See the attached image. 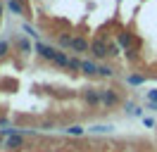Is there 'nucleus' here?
Listing matches in <instances>:
<instances>
[{"instance_id":"1","label":"nucleus","mask_w":157,"mask_h":152,"mask_svg":"<svg viewBox=\"0 0 157 152\" xmlns=\"http://www.w3.org/2000/svg\"><path fill=\"white\" fill-rule=\"evenodd\" d=\"M121 102V97L114 88H100V104L107 107V109H114L117 104Z\"/></svg>"},{"instance_id":"2","label":"nucleus","mask_w":157,"mask_h":152,"mask_svg":"<svg viewBox=\"0 0 157 152\" xmlns=\"http://www.w3.org/2000/svg\"><path fill=\"white\" fill-rule=\"evenodd\" d=\"M90 52L98 57V59H102V57H107V55H109V45L102 40V38H95V40L90 43Z\"/></svg>"},{"instance_id":"3","label":"nucleus","mask_w":157,"mask_h":152,"mask_svg":"<svg viewBox=\"0 0 157 152\" xmlns=\"http://www.w3.org/2000/svg\"><path fill=\"white\" fill-rule=\"evenodd\" d=\"M36 50H38V55L43 57V59H50V62H55V59H57V55H59V50L45 45V43H38V45H36Z\"/></svg>"},{"instance_id":"4","label":"nucleus","mask_w":157,"mask_h":152,"mask_svg":"<svg viewBox=\"0 0 157 152\" xmlns=\"http://www.w3.org/2000/svg\"><path fill=\"white\" fill-rule=\"evenodd\" d=\"M83 100L88 107H98L100 104V88H86L83 90Z\"/></svg>"},{"instance_id":"5","label":"nucleus","mask_w":157,"mask_h":152,"mask_svg":"<svg viewBox=\"0 0 157 152\" xmlns=\"http://www.w3.org/2000/svg\"><path fill=\"white\" fill-rule=\"evenodd\" d=\"M88 40L83 36H74L71 38V50H76V52H88Z\"/></svg>"},{"instance_id":"6","label":"nucleus","mask_w":157,"mask_h":152,"mask_svg":"<svg viewBox=\"0 0 157 152\" xmlns=\"http://www.w3.org/2000/svg\"><path fill=\"white\" fill-rule=\"evenodd\" d=\"M7 147L10 150H21L24 147V135L21 133H12L10 138H7Z\"/></svg>"},{"instance_id":"7","label":"nucleus","mask_w":157,"mask_h":152,"mask_svg":"<svg viewBox=\"0 0 157 152\" xmlns=\"http://www.w3.org/2000/svg\"><path fill=\"white\" fill-rule=\"evenodd\" d=\"M81 71L86 76H93V74H98V66L93 64V62H81Z\"/></svg>"},{"instance_id":"8","label":"nucleus","mask_w":157,"mask_h":152,"mask_svg":"<svg viewBox=\"0 0 157 152\" xmlns=\"http://www.w3.org/2000/svg\"><path fill=\"white\" fill-rule=\"evenodd\" d=\"M119 45H124V48L131 50V45H133V36H131V33H121V36H119Z\"/></svg>"},{"instance_id":"9","label":"nucleus","mask_w":157,"mask_h":152,"mask_svg":"<svg viewBox=\"0 0 157 152\" xmlns=\"http://www.w3.org/2000/svg\"><path fill=\"white\" fill-rule=\"evenodd\" d=\"M98 74L105 76V78H112V76H114V69H112V66H98Z\"/></svg>"},{"instance_id":"10","label":"nucleus","mask_w":157,"mask_h":152,"mask_svg":"<svg viewBox=\"0 0 157 152\" xmlns=\"http://www.w3.org/2000/svg\"><path fill=\"white\" fill-rule=\"evenodd\" d=\"M10 10L14 12V14H21V12H24V7H21L19 0H10Z\"/></svg>"},{"instance_id":"11","label":"nucleus","mask_w":157,"mask_h":152,"mask_svg":"<svg viewBox=\"0 0 157 152\" xmlns=\"http://www.w3.org/2000/svg\"><path fill=\"white\" fill-rule=\"evenodd\" d=\"M59 48H71V36L62 33V36H59Z\"/></svg>"},{"instance_id":"12","label":"nucleus","mask_w":157,"mask_h":152,"mask_svg":"<svg viewBox=\"0 0 157 152\" xmlns=\"http://www.w3.org/2000/svg\"><path fill=\"white\" fill-rule=\"evenodd\" d=\"M67 133L69 135H83V126H69Z\"/></svg>"},{"instance_id":"13","label":"nucleus","mask_w":157,"mask_h":152,"mask_svg":"<svg viewBox=\"0 0 157 152\" xmlns=\"http://www.w3.org/2000/svg\"><path fill=\"white\" fill-rule=\"evenodd\" d=\"M143 81H145V76H128V83H143Z\"/></svg>"},{"instance_id":"14","label":"nucleus","mask_w":157,"mask_h":152,"mask_svg":"<svg viewBox=\"0 0 157 152\" xmlns=\"http://www.w3.org/2000/svg\"><path fill=\"white\" fill-rule=\"evenodd\" d=\"M7 48H10V45H7V40H0V57L7 55Z\"/></svg>"},{"instance_id":"15","label":"nucleus","mask_w":157,"mask_h":152,"mask_svg":"<svg viewBox=\"0 0 157 152\" xmlns=\"http://www.w3.org/2000/svg\"><path fill=\"white\" fill-rule=\"evenodd\" d=\"M69 69H74V71H76V69H81V62H78V59H74V57H71V62H69Z\"/></svg>"},{"instance_id":"16","label":"nucleus","mask_w":157,"mask_h":152,"mask_svg":"<svg viewBox=\"0 0 157 152\" xmlns=\"http://www.w3.org/2000/svg\"><path fill=\"white\" fill-rule=\"evenodd\" d=\"M19 48H21V52H29V50H31L29 40H19Z\"/></svg>"},{"instance_id":"17","label":"nucleus","mask_w":157,"mask_h":152,"mask_svg":"<svg viewBox=\"0 0 157 152\" xmlns=\"http://www.w3.org/2000/svg\"><path fill=\"white\" fill-rule=\"evenodd\" d=\"M93 131H98V133H105V131H112V126H95Z\"/></svg>"},{"instance_id":"18","label":"nucleus","mask_w":157,"mask_h":152,"mask_svg":"<svg viewBox=\"0 0 157 152\" xmlns=\"http://www.w3.org/2000/svg\"><path fill=\"white\" fill-rule=\"evenodd\" d=\"M147 97H150V102L157 104V90H150V93H147Z\"/></svg>"},{"instance_id":"19","label":"nucleus","mask_w":157,"mask_h":152,"mask_svg":"<svg viewBox=\"0 0 157 152\" xmlns=\"http://www.w3.org/2000/svg\"><path fill=\"white\" fill-rule=\"evenodd\" d=\"M0 17H2V2H0Z\"/></svg>"},{"instance_id":"20","label":"nucleus","mask_w":157,"mask_h":152,"mask_svg":"<svg viewBox=\"0 0 157 152\" xmlns=\"http://www.w3.org/2000/svg\"><path fill=\"white\" fill-rule=\"evenodd\" d=\"M152 109H157V104H152Z\"/></svg>"}]
</instances>
